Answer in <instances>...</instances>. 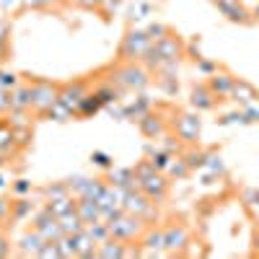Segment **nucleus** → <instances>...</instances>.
<instances>
[{"instance_id":"obj_1","label":"nucleus","mask_w":259,"mask_h":259,"mask_svg":"<svg viewBox=\"0 0 259 259\" xmlns=\"http://www.w3.org/2000/svg\"><path fill=\"white\" fill-rule=\"evenodd\" d=\"M177 138L184 143H194L200 138V117L197 114H179V119L174 122Z\"/></svg>"},{"instance_id":"obj_2","label":"nucleus","mask_w":259,"mask_h":259,"mask_svg":"<svg viewBox=\"0 0 259 259\" xmlns=\"http://www.w3.org/2000/svg\"><path fill=\"white\" fill-rule=\"evenodd\" d=\"M57 99H60V94L50 83H34L31 85V106H36L39 112H47Z\"/></svg>"},{"instance_id":"obj_3","label":"nucleus","mask_w":259,"mask_h":259,"mask_svg":"<svg viewBox=\"0 0 259 259\" xmlns=\"http://www.w3.org/2000/svg\"><path fill=\"white\" fill-rule=\"evenodd\" d=\"M138 189L145 192L150 200H163V197H166V192H168V182L158 174V171H153L150 177H145V179L138 182Z\"/></svg>"},{"instance_id":"obj_4","label":"nucleus","mask_w":259,"mask_h":259,"mask_svg":"<svg viewBox=\"0 0 259 259\" xmlns=\"http://www.w3.org/2000/svg\"><path fill=\"white\" fill-rule=\"evenodd\" d=\"M150 41H153V39H150L148 34H143V31H130L127 39H124L122 55L124 57H140V55H145L150 50Z\"/></svg>"},{"instance_id":"obj_5","label":"nucleus","mask_w":259,"mask_h":259,"mask_svg":"<svg viewBox=\"0 0 259 259\" xmlns=\"http://www.w3.org/2000/svg\"><path fill=\"white\" fill-rule=\"evenodd\" d=\"M189 101H192V106L197 112H210V109H215V104H218V96L210 91L207 83H200V85H194V89H192Z\"/></svg>"},{"instance_id":"obj_6","label":"nucleus","mask_w":259,"mask_h":259,"mask_svg":"<svg viewBox=\"0 0 259 259\" xmlns=\"http://www.w3.org/2000/svg\"><path fill=\"white\" fill-rule=\"evenodd\" d=\"M215 6H218L223 11V16H228L231 21H239V24H251L254 21V18H249L251 11H246L239 0H215Z\"/></svg>"},{"instance_id":"obj_7","label":"nucleus","mask_w":259,"mask_h":259,"mask_svg":"<svg viewBox=\"0 0 259 259\" xmlns=\"http://www.w3.org/2000/svg\"><path fill=\"white\" fill-rule=\"evenodd\" d=\"M187 244H189V231L184 226H171L163 231V249L177 251V249H184Z\"/></svg>"},{"instance_id":"obj_8","label":"nucleus","mask_w":259,"mask_h":259,"mask_svg":"<svg viewBox=\"0 0 259 259\" xmlns=\"http://www.w3.org/2000/svg\"><path fill=\"white\" fill-rule=\"evenodd\" d=\"M233 83H236V78L231 75V73H212L210 75V91L218 96V99H231V91H233Z\"/></svg>"},{"instance_id":"obj_9","label":"nucleus","mask_w":259,"mask_h":259,"mask_svg":"<svg viewBox=\"0 0 259 259\" xmlns=\"http://www.w3.org/2000/svg\"><path fill=\"white\" fill-rule=\"evenodd\" d=\"M231 99H233V101H239L241 106H246V104H256V101H259V94H256V89H254L251 83L236 78L233 91H231Z\"/></svg>"},{"instance_id":"obj_10","label":"nucleus","mask_w":259,"mask_h":259,"mask_svg":"<svg viewBox=\"0 0 259 259\" xmlns=\"http://www.w3.org/2000/svg\"><path fill=\"white\" fill-rule=\"evenodd\" d=\"M122 83L127 85V89H143V85H148V73L140 70V68H127L122 73Z\"/></svg>"},{"instance_id":"obj_11","label":"nucleus","mask_w":259,"mask_h":259,"mask_svg":"<svg viewBox=\"0 0 259 259\" xmlns=\"http://www.w3.org/2000/svg\"><path fill=\"white\" fill-rule=\"evenodd\" d=\"M140 130H143L148 138H161L163 119L161 117H153V114H145V117H140Z\"/></svg>"},{"instance_id":"obj_12","label":"nucleus","mask_w":259,"mask_h":259,"mask_svg":"<svg viewBox=\"0 0 259 259\" xmlns=\"http://www.w3.org/2000/svg\"><path fill=\"white\" fill-rule=\"evenodd\" d=\"M171 158H174V153H168L166 148H158V150H150V153H148V161L153 163L158 171H166L171 166Z\"/></svg>"},{"instance_id":"obj_13","label":"nucleus","mask_w":259,"mask_h":259,"mask_svg":"<svg viewBox=\"0 0 259 259\" xmlns=\"http://www.w3.org/2000/svg\"><path fill=\"white\" fill-rule=\"evenodd\" d=\"M207 156H210L207 150H194V148H192L189 153L184 156V161H187V163H189V168L194 171V168H205V163H207Z\"/></svg>"},{"instance_id":"obj_14","label":"nucleus","mask_w":259,"mask_h":259,"mask_svg":"<svg viewBox=\"0 0 259 259\" xmlns=\"http://www.w3.org/2000/svg\"><path fill=\"white\" fill-rule=\"evenodd\" d=\"M189 171H192V168H189V163H187L184 158H179L177 163H171V166H168V174H171V177H177V179H184Z\"/></svg>"},{"instance_id":"obj_15","label":"nucleus","mask_w":259,"mask_h":259,"mask_svg":"<svg viewBox=\"0 0 259 259\" xmlns=\"http://www.w3.org/2000/svg\"><path fill=\"white\" fill-rule=\"evenodd\" d=\"M145 246L148 249H163V231H153L145 239Z\"/></svg>"},{"instance_id":"obj_16","label":"nucleus","mask_w":259,"mask_h":259,"mask_svg":"<svg viewBox=\"0 0 259 259\" xmlns=\"http://www.w3.org/2000/svg\"><path fill=\"white\" fill-rule=\"evenodd\" d=\"M104 244H106V246L99 251L101 256H124V254H127V251H124L119 244H114V246H112V241H104Z\"/></svg>"},{"instance_id":"obj_17","label":"nucleus","mask_w":259,"mask_h":259,"mask_svg":"<svg viewBox=\"0 0 259 259\" xmlns=\"http://www.w3.org/2000/svg\"><path fill=\"white\" fill-rule=\"evenodd\" d=\"M241 112H244V119H246V124H251V122H259V106H254V104H246V106H241Z\"/></svg>"},{"instance_id":"obj_18","label":"nucleus","mask_w":259,"mask_h":259,"mask_svg":"<svg viewBox=\"0 0 259 259\" xmlns=\"http://www.w3.org/2000/svg\"><path fill=\"white\" fill-rule=\"evenodd\" d=\"M197 68L205 73V75H212V73H218V65H215V62H207V60H197Z\"/></svg>"},{"instance_id":"obj_19","label":"nucleus","mask_w":259,"mask_h":259,"mask_svg":"<svg viewBox=\"0 0 259 259\" xmlns=\"http://www.w3.org/2000/svg\"><path fill=\"white\" fill-rule=\"evenodd\" d=\"M91 161H94L96 166H104V168H109V166H112V161H109V156H106V153H94Z\"/></svg>"},{"instance_id":"obj_20","label":"nucleus","mask_w":259,"mask_h":259,"mask_svg":"<svg viewBox=\"0 0 259 259\" xmlns=\"http://www.w3.org/2000/svg\"><path fill=\"white\" fill-rule=\"evenodd\" d=\"M244 200H246V205H259V192L256 189H246L244 192Z\"/></svg>"},{"instance_id":"obj_21","label":"nucleus","mask_w":259,"mask_h":259,"mask_svg":"<svg viewBox=\"0 0 259 259\" xmlns=\"http://www.w3.org/2000/svg\"><path fill=\"white\" fill-rule=\"evenodd\" d=\"M29 210H31V205L24 200V205H16V210H13V212H16V215H26Z\"/></svg>"},{"instance_id":"obj_22","label":"nucleus","mask_w":259,"mask_h":259,"mask_svg":"<svg viewBox=\"0 0 259 259\" xmlns=\"http://www.w3.org/2000/svg\"><path fill=\"white\" fill-rule=\"evenodd\" d=\"M29 189V184H26V179H21L18 184H16V192H26Z\"/></svg>"},{"instance_id":"obj_23","label":"nucleus","mask_w":259,"mask_h":259,"mask_svg":"<svg viewBox=\"0 0 259 259\" xmlns=\"http://www.w3.org/2000/svg\"><path fill=\"white\" fill-rule=\"evenodd\" d=\"M3 254H8V244H6L3 236H0V256H3Z\"/></svg>"},{"instance_id":"obj_24","label":"nucleus","mask_w":259,"mask_h":259,"mask_svg":"<svg viewBox=\"0 0 259 259\" xmlns=\"http://www.w3.org/2000/svg\"><path fill=\"white\" fill-rule=\"evenodd\" d=\"M6 212H8V205H6L3 200H0V218H3V215H6Z\"/></svg>"},{"instance_id":"obj_25","label":"nucleus","mask_w":259,"mask_h":259,"mask_svg":"<svg viewBox=\"0 0 259 259\" xmlns=\"http://www.w3.org/2000/svg\"><path fill=\"white\" fill-rule=\"evenodd\" d=\"M251 16H254V21H259V3L251 8Z\"/></svg>"},{"instance_id":"obj_26","label":"nucleus","mask_w":259,"mask_h":259,"mask_svg":"<svg viewBox=\"0 0 259 259\" xmlns=\"http://www.w3.org/2000/svg\"><path fill=\"white\" fill-rule=\"evenodd\" d=\"M254 246H256V251H259V223H256V236H254Z\"/></svg>"}]
</instances>
